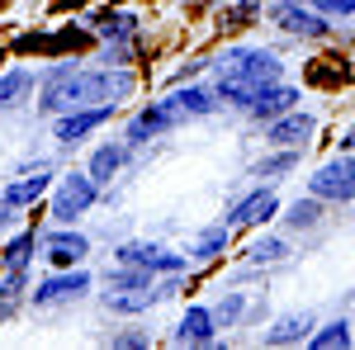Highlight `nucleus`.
Returning <instances> with one entry per match:
<instances>
[{"label": "nucleus", "mask_w": 355, "mask_h": 350, "mask_svg": "<svg viewBox=\"0 0 355 350\" xmlns=\"http://www.w3.org/2000/svg\"><path fill=\"white\" fill-rule=\"evenodd\" d=\"M162 298L157 289H137V294H105V308L110 313H147V308H157Z\"/></svg>", "instance_id": "obj_28"}, {"label": "nucleus", "mask_w": 355, "mask_h": 350, "mask_svg": "<svg viewBox=\"0 0 355 350\" xmlns=\"http://www.w3.org/2000/svg\"><path fill=\"white\" fill-rule=\"evenodd\" d=\"M308 10H318L322 19H355V0H308Z\"/></svg>", "instance_id": "obj_33"}, {"label": "nucleus", "mask_w": 355, "mask_h": 350, "mask_svg": "<svg viewBox=\"0 0 355 350\" xmlns=\"http://www.w3.org/2000/svg\"><path fill=\"white\" fill-rule=\"evenodd\" d=\"M48 189H53V170L38 166V170H24V180L0 189V204H5V209H28V204H38Z\"/></svg>", "instance_id": "obj_14"}, {"label": "nucleus", "mask_w": 355, "mask_h": 350, "mask_svg": "<svg viewBox=\"0 0 355 350\" xmlns=\"http://www.w3.org/2000/svg\"><path fill=\"white\" fill-rule=\"evenodd\" d=\"M355 341V331H351V322L346 317H336V322H322L313 336H308V346L313 350H346Z\"/></svg>", "instance_id": "obj_24"}, {"label": "nucleus", "mask_w": 355, "mask_h": 350, "mask_svg": "<svg viewBox=\"0 0 355 350\" xmlns=\"http://www.w3.org/2000/svg\"><path fill=\"white\" fill-rule=\"evenodd\" d=\"M43 256H48V265L53 270H67V265H81L85 251H90V242H85L81 232H71V227H57V232H48L43 237Z\"/></svg>", "instance_id": "obj_15"}, {"label": "nucleus", "mask_w": 355, "mask_h": 350, "mask_svg": "<svg viewBox=\"0 0 355 350\" xmlns=\"http://www.w3.org/2000/svg\"><path fill=\"white\" fill-rule=\"evenodd\" d=\"M299 100H303V90L299 85H289V81H275V85H266L251 105H246V114L256 119V123H270V119H279V114H289V109H299Z\"/></svg>", "instance_id": "obj_13"}, {"label": "nucleus", "mask_w": 355, "mask_h": 350, "mask_svg": "<svg viewBox=\"0 0 355 350\" xmlns=\"http://www.w3.org/2000/svg\"><path fill=\"white\" fill-rule=\"evenodd\" d=\"M246 265H279V261H289V242L284 237H275V232H261V237H251V242L237 251Z\"/></svg>", "instance_id": "obj_20"}, {"label": "nucleus", "mask_w": 355, "mask_h": 350, "mask_svg": "<svg viewBox=\"0 0 355 350\" xmlns=\"http://www.w3.org/2000/svg\"><path fill=\"white\" fill-rule=\"evenodd\" d=\"M166 133H175V123H171V119H166L157 105H147V109H137L133 119H128L123 142H128V147H147L152 137H166Z\"/></svg>", "instance_id": "obj_17"}, {"label": "nucleus", "mask_w": 355, "mask_h": 350, "mask_svg": "<svg viewBox=\"0 0 355 350\" xmlns=\"http://www.w3.org/2000/svg\"><path fill=\"white\" fill-rule=\"evenodd\" d=\"M85 289H90V274H85L81 265H67V270H57V274H48V279H38V289H33V308H62V303H76V298H85Z\"/></svg>", "instance_id": "obj_7"}, {"label": "nucleus", "mask_w": 355, "mask_h": 350, "mask_svg": "<svg viewBox=\"0 0 355 350\" xmlns=\"http://www.w3.org/2000/svg\"><path fill=\"white\" fill-rule=\"evenodd\" d=\"M313 133H318V114H308V109H289V114L266 123V142L270 147H299L303 152L313 142Z\"/></svg>", "instance_id": "obj_9"}, {"label": "nucleus", "mask_w": 355, "mask_h": 350, "mask_svg": "<svg viewBox=\"0 0 355 350\" xmlns=\"http://www.w3.org/2000/svg\"><path fill=\"white\" fill-rule=\"evenodd\" d=\"M33 71L28 67H10L5 76H0V114H10V109H19L28 100V90H33Z\"/></svg>", "instance_id": "obj_21"}, {"label": "nucleus", "mask_w": 355, "mask_h": 350, "mask_svg": "<svg viewBox=\"0 0 355 350\" xmlns=\"http://www.w3.org/2000/svg\"><path fill=\"white\" fill-rule=\"evenodd\" d=\"M341 152H355V128H351L346 137H341Z\"/></svg>", "instance_id": "obj_35"}, {"label": "nucleus", "mask_w": 355, "mask_h": 350, "mask_svg": "<svg viewBox=\"0 0 355 350\" xmlns=\"http://www.w3.org/2000/svg\"><path fill=\"white\" fill-rule=\"evenodd\" d=\"M318 222H322V199H313V194L308 199H294L284 209V227H294V232L299 227H318Z\"/></svg>", "instance_id": "obj_27"}, {"label": "nucleus", "mask_w": 355, "mask_h": 350, "mask_svg": "<svg viewBox=\"0 0 355 350\" xmlns=\"http://www.w3.org/2000/svg\"><path fill=\"white\" fill-rule=\"evenodd\" d=\"M85 28H90L95 38H133L137 19H133V15H123V10H119V15H114V10H100V15L85 19Z\"/></svg>", "instance_id": "obj_23"}, {"label": "nucleus", "mask_w": 355, "mask_h": 350, "mask_svg": "<svg viewBox=\"0 0 355 350\" xmlns=\"http://www.w3.org/2000/svg\"><path fill=\"white\" fill-rule=\"evenodd\" d=\"M33 246H38V232H19L15 242L0 251V265L15 270V265H28V256H33Z\"/></svg>", "instance_id": "obj_30"}, {"label": "nucleus", "mask_w": 355, "mask_h": 350, "mask_svg": "<svg viewBox=\"0 0 355 350\" xmlns=\"http://www.w3.org/2000/svg\"><path fill=\"white\" fill-rule=\"evenodd\" d=\"M294 5H308V0H294Z\"/></svg>", "instance_id": "obj_36"}, {"label": "nucleus", "mask_w": 355, "mask_h": 350, "mask_svg": "<svg viewBox=\"0 0 355 350\" xmlns=\"http://www.w3.org/2000/svg\"><path fill=\"white\" fill-rule=\"evenodd\" d=\"M152 105L180 128V123H190V119H209V114L218 109V95L204 90V85H171V95H166V100H152Z\"/></svg>", "instance_id": "obj_5"}, {"label": "nucleus", "mask_w": 355, "mask_h": 350, "mask_svg": "<svg viewBox=\"0 0 355 350\" xmlns=\"http://www.w3.org/2000/svg\"><path fill=\"white\" fill-rule=\"evenodd\" d=\"M123 157H128V142H100V147L90 152V166H85V175H90V180H95L100 189L114 185V175L123 170Z\"/></svg>", "instance_id": "obj_18"}, {"label": "nucleus", "mask_w": 355, "mask_h": 350, "mask_svg": "<svg viewBox=\"0 0 355 350\" xmlns=\"http://www.w3.org/2000/svg\"><path fill=\"white\" fill-rule=\"evenodd\" d=\"M261 10H266L261 0H237V5H227V10H223V24H227V28H242V19H261Z\"/></svg>", "instance_id": "obj_32"}, {"label": "nucleus", "mask_w": 355, "mask_h": 350, "mask_svg": "<svg viewBox=\"0 0 355 350\" xmlns=\"http://www.w3.org/2000/svg\"><path fill=\"white\" fill-rule=\"evenodd\" d=\"M313 326H318L313 313H289V317H279L275 326L261 331V346H308Z\"/></svg>", "instance_id": "obj_16"}, {"label": "nucleus", "mask_w": 355, "mask_h": 350, "mask_svg": "<svg viewBox=\"0 0 355 350\" xmlns=\"http://www.w3.org/2000/svg\"><path fill=\"white\" fill-rule=\"evenodd\" d=\"M218 341V326H214V308L204 303H190L180 313V322L171 331V346H214Z\"/></svg>", "instance_id": "obj_12"}, {"label": "nucleus", "mask_w": 355, "mask_h": 350, "mask_svg": "<svg viewBox=\"0 0 355 350\" xmlns=\"http://www.w3.org/2000/svg\"><path fill=\"white\" fill-rule=\"evenodd\" d=\"M279 213V194L275 189H251V194H242L227 213H223V222L227 227H261V222H270V218Z\"/></svg>", "instance_id": "obj_11"}, {"label": "nucleus", "mask_w": 355, "mask_h": 350, "mask_svg": "<svg viewBox=\"0 0 355 350\" xmlns=\"http://www.w3.org/2000/svg\"><path fill=\"white\" fill-rule=\"evenodd\" d=\"M270 19H275V28H284V33H294V38H327L331 33V19H322V15L308 10V5H294V0H275Z\"/></svg>", "instance_id": "obj_8"}, {"label": "nucleus", "mask_w": 355, "mask_h": 350, "mask_svg": "<svg viewBox=\"0 0 355 350\" xmlns=\"http://www.w3.org/2000/svg\"><path fill=\"white\" fill-rule=\"evenodd\" d=\"M242 313H246V294H242V289H232V294H223V303L214 308V326H218V331H223V326H237V322H242Z\"/></svg>", "instance_id": "obj_29"}, {"label": "nucleus", "mask_w": 355, "mask_h": 350, "mask_svg": "<svg viewBox=\"0 0 355 350\" xmlns=\"http://www.w3.org/2000/svg\"><path fill=\"white\" fill-rule=\"evenodd\" d=\"M232 246V227L227 222H214V227H204L199 237L190 242V265H214L223 251Z\"/></svg>", "instance_id": "obj_19"}, {"label": "nucleus", "mask_w": 355, "mask_h": 350, "mask_svg": "<svg viewBox=\"0 0 355 350\" xmlns=\"http://www.w3.org/2000/svg\"><path fill=\"white\" fill-rule=\"evenodd\" d=\"M114 119V105H90V109H71V114H57V123H53V133L62 147H76L81 137H90L95 128H105Z\"/></svg>", "instance_id": "obj_10"}, {"label": "nucleus", "mask_w": 355, "mask_h": 350, "mask_svg": "<svg viewBox=\"0 0 355 350\" xmlns=\"http://www.w3.org/2000/svg\"><path fill=\"white\" fill-rule=\"evenodd\" d=\"M100 199V185L85 170H67L53 189V222L57 227H76V218H85Z\"/></svg>", "instance_id": "obj_3"}, {"label": "nucleus", "mask_w": 355, "mask_h": 350, "mask_svg": "<svg viewBox=\"0 0 355 350\" xmlns=\"http://www.w3.org/2000/svg\"><path fill=\"white\" fill-rule=\"evenodd\" d=\"M308 194L322 204H351L355 199V152H336L308 175Z\"/></svg>", "instance_id": "obj_4"}, {"label": "nucleus", "mask_w": 355, "mask_h": 350, "mask_svg": "<svg viewBox=\"0 0 355 350\" xmlns=\"http://www.w3.org/2000/svg\"><path fill=\"white\" fill-rule=\"evenodd\" d=\"M299 147H279L275 157H266V161H256L251 166V175H261V180H279V175H289L294 166H299Z\"/></svg>", "instance_id": "obj_26"}, {"label": "nucleus", "mask_w": 355, "mask_h": 350, "mask_svg": "<svg viewBox=\"0 0 355 350\" xmlns=\"http://www.w3.org/2000/svg\"><path fill=\"white\" fill-rule=\"evenodd\" d=\"M100 62L105 67H128L133 62V38H105L100 43Z\"/></svg>", "instance_id": "obj_31"}, {"label": "nucleus", "mask_w": 355, "mask_h": 350, "mask_svg": "<svg viewBox=\"0 0 355 350\" xmlns=\"http://www.w3.org/2000/svg\"><path fill=\"white\" fill-rule=\"evenodd\" d=\"M214 67H218L214 95H218V105H232V109H246L266 85L284 81V62H279V53L256 48V43H237V48H227Z\"/></svg>", "instance_id": "obj_2"}, {"label": "nucleus", "mask_w": 355, "mask_h": 350, "mask_svg": "<svg viewBox=\"0 0 355 350\" xmlns=\"http://www.w3.org/2000/svg\"><path fill=\"white\" fill-rule=\"evenodd\" d=\"M24 289H28V265H15L0 274V322H10L24 303Z\"/></svg>", "instance_id": "obj_22"}, {"label": "nucleus", "mask_w": 355, "mask_h": 350, "mask_svg": "<svg viewBox=\"0 0 355 350\" xmlns=\"http://www.w3.org/2000/svg\"><path fill=\"white\" fill-rule=\"evenodd\" d=\"M157 279H152V270L142 265H119L110 270V294H137V289H152Z\"/></svg>", "instance_id": "obj_25"}, {"label": "nucleus", "mask_w": 355, "mask_h": 350, "mask_svg": "<svg viewBox=\"0 0 355 350\" xmlns=\"http://www.w3.org/2000/svg\"><path fill=\"white\" fill-rule=\"evenodd\" d=\"M114 261L119 265H142V270H152V274H185L190 270V256H175V251L152 246V242H123L114 251Z\"/></svg>", "instance_id": "obj_6"}, {"label": "nucleus", "mask_w": 355, "mask_h": 350, "mask_svg": "<svg viewBox=\"0 0 355 350\" xmlns=\"http://www.w3.org/2000/svg\"><path fill=\"white\" fill-rule=\"evenodd\" d=\"M137 90V76L128 67H76V62H57L43 71V100L38 114H71L90 105H119Z\"/></svg>", "instance_id": "obj_1"}, {"label": "nucleus", "mask_w": 355, "mask_h": 350, "mask_svg": "<svg viewBox=\"0 0 355 350\" xmlns=\"http://www.w3.org/2000/svg\"><path fill=\"white\" fill-rule=\"evenodd\" d=\"M105 346H119V350H147V346H152V331H114V336H105Z\"/></svg>", "instance_id": "obj_34"}]
</instances>
